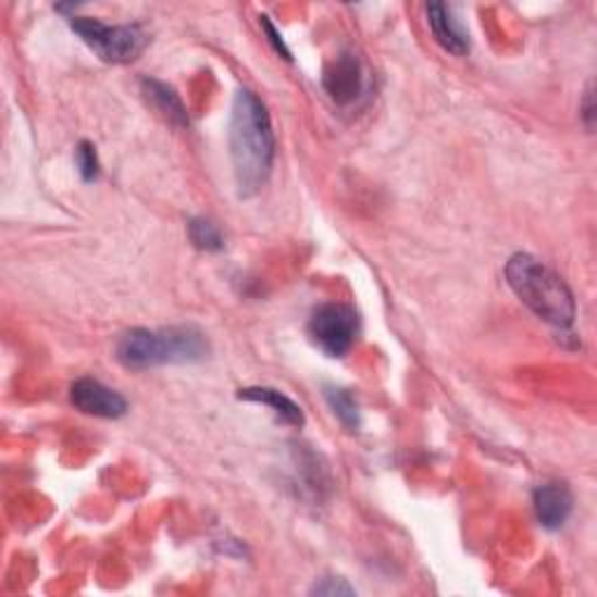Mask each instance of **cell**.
Returning <instances> with one entry per match:
<instances>
[{
  "mask_svg": "<svg viewBox=\"0 0 597 597\" xmlns=\"http://www.w3.org/2000/svg\"><path fill=\"white\" fill-rule=\"evenodd\" d=\"M229 152L238 194L250 199L266 185L276 157V136L269 110L250 89H238L234 96Z\"/></svg>",
  "mask_w": 597,
  "mask_h": 597,
  "instance_id": "obj_1",
  "label": "cell"
},
{
  "mask_svg": "<svg viewBox=\"0 0 597 597\" xmlns=\"http://www.w3.org/2000/svg\"><path fill=\"white\" fill-rule=\"evenodd\" d=\"M507 283L527 309L554 327H570L576 315L572 289L532 254H513L507 262Z\"/></svg>",
  "mask_w": 597,
  "mask_h": 597,
  "instance_id": "obj_2",
  "label": "cell"
},
{
  "mask_svg": "<svg viewBox=\"0 0 597 597\" xmlns=\"http://www.w3.org/2000/svg\"><path fill=\"white\" fill-rule=\"evenodd\" d=\"M211 352L203 332L194 327L132 329L122 334L117 360L128 369H150L159 364L203 362Z\"/></svg>",
  "mask_w": 597,
  "mask_h": 597,
  "instance_id": "obj_3",
  "label": "cell"
},
{
  "mask_svg": "<svg viewBox=\"0 0 597 597\" xmlns=\"http://www.w3.org/2000/svg\"><path fill=\"white\" fill-rule=\"evenodd\" d=\"M71 28L83 38L89 50L108 63H132L136 61L145 47H148V34L138 26H105L99 20L73 17Z\"/></svg>",
  "mask_w": 597,
  "mask_h": 597,
  "instance_id": "obj_4",
  "label": "cell"
},
{
  "mask_svg": "<svg viewBox=\"0 0 597 597\" xmlns=\"http://www.w3.org/2000/svg\"><path fill=\"white\" fill-rule=\"evenodd\" d=\"M360 334V315L348 303H325L309 322L313 344L329 358H344Z\"/></svg>",
  "mask_w": 597,
  "mask_h": 597,
  "instance_id": "obj_5",
  "label": "cell"
},
{
  "mask_svg": "<svg viewBox=\"0 0 597 597\" xmlns=\"http://www.w3.org/2000/svg\"><path fill=\"white\" fill-rule=\"evenodd\" d=\"M322 87L336 105H348L358 99L364 87V73L358 54L341 52L334 57L322 73Z\"/></svg>",
  "mask_w": 597,
  "mask_h": 597,
  "instance_id": "obj_6",
  "label": "cell"
},
{
  "mask_svg": "<svg viewBox=\"0 0 597 597\" xmlns=\"http://www.w3.org/2000/svg\"><path fill=\"white\" fill-rule=\"evenodd\" d=\"M71 401L77 411L115 421L126 413V399L96 378H79L71 387Z\"/></svg>",
  "mask_w": 597,
  "mask_h": 597,
  "instance_id": "obj_7",
  "label": "cell"
},
{
  "mask_svg": "<svg viewBox=\"0 0 597 597\" xmlns=\"http://www.w3.org/2000/svg\"><path fill=\"white\" fill-rule=\"evenodd\" d=\"M425 12H427V24L432 28L434 38H437V42L446 52L456 57H464L470 52V36H467V30L462 28L453 10L444 3H430Z\"/></svg>",
  "mask_w": 597,
  "mask_h": 597,
  "instance_id": "obj_8",
  "label": "cell"
},
{
  "mask_svg": "<svg viewBox=\"0 0 597 597\" xmlns=\"http://www.w3.org/2000/svg\"><path fill=\"white\" fill-rule=\"evenodd\" d=\"M574 507L570 488L564 483H546L535 490V513L542 527L560 530L568 523Z\"/></svg>",
  "mask_w": 597,
  "mask_h": 597,
  "instance_id": "obj_9",
  "label": "cell"
},
{
  "mask_svg": "<svg viewBox=\"0 0 597 597\" xmlns=\"http://www.w3.org/2000/svg\"><path fill=\"white\" fill-rule=\"evenodd\" d=\"M238 399L257 401V405L269 407L273 415H276L285 425H293V427L303 425L301 407L295 405V401L287 395H283L281 390H273V387H244V390H238Z\"/></svg>",
  "mask_w": 597,
  "mask_h": 597,
  "instance_id": "obj_10",
  "label": "cell"
},
{
  "mask_svg": "<svg viewBox=\"0 0 597 597\" xmlns=\"http://www.w3.org/2000/svg\"><path fill=\"white\" fill-rule=\"evenodd\" d=\"M142 94H145V99H148V103L166 122H171L175 126H189L187 108L173 87L159 83V79H142Z\"/></svg>",
  "mask_w": 597,
  "mask_h": 597,
  "instance_id": "obj_11",
  "label": "cell"
},
{
  "mask_svg": "<svg viewBox=\"0 0 597 597\" xmlns=\"http://www.w3.org/2000/svg\"><path fill=\"white\" fill-rule=\"evenodd\" d=\"M325 397L329 401L334 415L348 430H358L360 427V407H358V399L350 395V390H344V387H336V385H327L325 387Z\"/></svg>",
  "mask_w": 597,
  "mask_h": 597,
  "instance_id": "obj_12",
  "label": "cell"
},
{
  "mask_svg": "<svg viewBox=\"0 0 597 597\" xmlns=\"http://www.w3.org/2000/svg\"><path fill=\"white\" fill-rule=\"evenodd\" d=\"M189 238L194 246L206 252H217L224 248V238L220 229L211 220H203V217L189 220Z\"/></svg>",
  "mask_w": 597,
  "mask_h": 597,
  "instance_id": "obj_13",
  "label": "cell"
},
{
  "mask_svg": "<svg viewBox=\"0 0 597 597\" xmlns=\"http://www.w3.org/2000/svg\"><path fill=\"white\" fill-rule=\"evenodd\" d=\"M75 161H77V171L83 175L85 183H91L99 177L101 173V164H99V154H96V148L91 142H79L75 150Z\"/></svg>",
  "mask_w": 597,
  "mask_h": 597,
  "instance_id": "obj_14",
  "label": "cell"
},
{
  "mask_svg": "<svg viewBox=\"0 0 597 597\" xmlns=\"http://www.w3.org/2000/svg\"><path fill=\"white\" fill-rule=\"evenodd\" d=\"M311 593L313 595H355V588L346 584V579L327 576V579H320Z\"/></svg>",
  "mask_w": 597,
  "mask_h": 597,
  "instance_id": "obj_15",
  "label": "cell"
},
{
  "mask_svg": "<svg viewBox=\"0 0 597 597\" xmlns=\"http://www.w3.org/2000/svg\"><path fill=\"white\" fill-rule=\"evenodd\" d=\"M260 24H262V28H264V34L269 36V42L273 45V50H276L283 59H293V54H289V50H287V47H285V42H283V36L278 34V30H276V26H273L271 22H269V17H260Z\"/></svg>",
  "mask_w": 597,
  "mask_h": 597,
  "instance_id": "obj_16",
  "label": "cell"
},
{
  "mask_svg": "<svg viewBox=\"0 0 597 597\" xmlns=\"http://www.w3.org/2000/svg\"><path fill=\"white\" fill-rule=\"evenodd\" d=\"M584 117H586V126L593 128V117H595V108H593V85L586 91V103H584Z\"/></svg>",
  "mask_w": 597,
  "mask_h": 597,
  "instance_id": "obj_17",
  "label": "cell"
}]
</instances>
